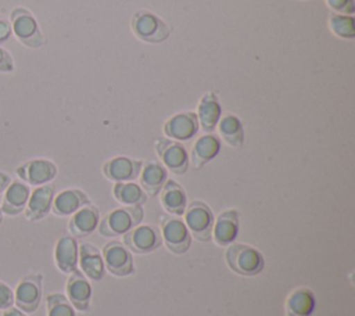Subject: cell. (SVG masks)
Wrapping results in <instances>:
<instances>
[{"label":"cell","instance_id":"1","mask_svg":"<svg viewBox=\"0 0 355 316\" xmlns=\"http://www.w3.org/2000/svg\"><path fill=\"white\" fill-rule=\"evenodd\" d=\"M225 261L232 272L245 277L257 276L265 267L263 255L255 247L243 243L229 244L225 251Z\"/></svg>","mask_w":355,"mask_h":316},{"label":"cell","instance_id":"2","mask_svg":"<svg viewBox=\"0 0 355 316\" xmlns=\"http://www.w3.org/2000/svg\"><path fill=\"white\" fill-rule=\"evenodd\" d=\"M144 218L143 207H121L110 211L98 222L97 230L107 238H115L125 234L132 227L140 225Z\"/></svg>","mask_w":355,"mask_h":316},{"label":"cell","instance_id":"3","mask_svg":"<svg viewBox=\"0 0 355 316\" xmlns=\"http://www.w3.org/2000/svg\"><path fill=\"white\" fill-rule=\"evenodd\" d=\"M130 28L139 40L150 44H159L171 35V28L159 17L147 10L135 12Z\"/></svg>","mask_w":355,"mask_h":316},{"label":"cell","instance_id":"4","mask_svg":"<svg viewBox=\"0 0 355 316\" xmlns=\"http://www.w3.org/2000/svg\"><path fill=\"white\" fill-rule=\"evenodd\" d=\"M184 225L187 226L193 238L208 243L212 240V227L215 216L212 209L202 201H191L184 209Z\"/></svg>","mask_w":355,"mask_h":316},{"label":"cell","instance_id":"5","mask_svg":"<svg viewBox=\"0 0 355 316\" xmlns=\"http://www.w3.org/2000/svg\"><path fill=\"white\" fill-rule=\"evenodd\" d=\"M161 237L166 248L175 255H183L191 245V234L179 216H164L161 219Z\"/></svg>","mask_w":355,"mask_h":316},{"label":"cell","instance_id":"6","mask_svg":"<svg viewBox=\"0 0 355 316\" xmlns=\"http://www.w3.org/2000/svg\"><path fill=\"white\" fill-rule=\"evenodd\" d=\"M155 151L168 172L173 175H184L189 169V154L180 141L168 137H158L155 140Z\"/></svg>","mask_w":355,"mask_h":316},{"label":"cell","instance_id":"7","mask_svg":"<svg viewBox=\"0 0 355 316\" xmlns=\"http://www.w3.org/2000/svg\"><path fill=\"white\" fill-rule=\"evenodd\" d=\"M11 29L15 33L17 39L31 49H39L44 44V37L40 32L37 21L25 8L12 10Z\"/></svg>","mask_w":355,"mask_h":316},{"label":"cell","instance_id":"8","mask_svg":"<svg viewBox=\"0 0 355 316\" xmlns=\"http://www.w3.org/2000/svg\"><path fill=\"white\" fill-rule=\"evenodd\" d=\"M101 255H103L104 266L111 274L116 277H125L135 273L132 252L121 241L118 240L108 241L103 247Z\"/></svg>","mask_w":355,"mask_h":316},{"label":"cell","instance_id":"9","mask_svg":"<svg viewBox=\"0 0 355 316\" xmlns=\"http://www.w3.org/2000/svg\"><path fill=\"white\" fill-rule=\"evenodd\" d=\"M123 244L133 254H150L161 247V231L153 225H137L123 234Z\"/></svg>","mask_w":355,"mask_h":316},{"label":"cell","instance_id":"10","mask_svg":"<svg viewBox=\"0 0 355 316\" xmlns=\"http://www.w3.org/2000/svg\"><path fill=\"white\" fill-rule=\"evenodd\" d=\"M42 274H29L18 283L14 292V302L18 309L32 313L39 308L42 299Z\"/></svg>","mask_w":355,"mask_h":316},{"label":"cell","instance_id":"11","mask_svg":"<svg viewBox=\"0 0 355 316\" xmlns=\"http://www.w3.org/2000/svg\"><path fill=\"white\" fill-rule=\"evenodd\" d=\"M198 121L197 115L193 111L179 112L172 115L164 123V133L168 139L175 141H187L198 133Z\"/></svg>","mask_w":355,"mask_h":316},{"label":"cell","instance_id":"12","mask_svg":"<svg viewBox=\"0 0 355 316\" xmlns=\"http://www.w3.org/2000/svg\"><path fill=\"white\" fill-rule=\"evenodd\" d=\"M143 166V161L133 159L129 157H114L104 162L103 173L104 176L114 182H133L139 177L140 169Z\"/></svg>","mask_w":355,"mask_h":316},{"label":"cell","instance_id":"13","mask_svg":"<svg viewBox=\"0 0 355 316\" xmlns=\"http://www.w3.org/2000/svg\"><path fill=\"white\" fill-rule=\"evenodd\" d=\"M18 176L33 186H43L49 182H51L57 175V166L49 161V159H31L25 164H22L17 169Z\"/></svg>","mask_w":355,"mask_h":316},{"label":"cell","instance_id":"14","mask_svg":"<svg viewBox=\"0 0 355 316\" xmlns=\"http://www.w3.org/2000/svg\"><path fill=\"white\" fill-rule=\"evenodd\" d=\"M239 212L236 209H225L222 211L212 227V240L219 247H227L229 244L234 243L239 234Z\"/></svg>","mask_w":355,"mask_h":316},{"label":"cell","instance_id":"15","mask_svg":"<svg viewBox=\"0 0 355 316\" xmlns=\"http://www.w3.org/2000/svg\"><path fill=\"white\" fill-rule=\"evenodd\" d=\"M67 298L73 308L80 312H86L92 301V286L87 277L80 270H73L69 273L67 286Z\"/></svg>","mask_w":355,"mask_h":316},{"label":"cell","instance_id":"16","mask_svg":"<svg viewBox=\"0 0 355 316\" xmlns=\"http://www.w3.org/2000/svg\"><path fill=\"white\" fill-rule=\"evenodd\" d=\"M198 126L205 133H212L222 116V107L218 96L214 91H207L197 105Z\"/></svg>","mask_w":355,"mask_h":316},{"label":"cell","instance_id":"17","mask_svg":"<svg viewBox=\"0 0 355 316\" xmlns=\"http://www.w3.org/2000/svg\"><path fill=\"white\" fill-rule=\"evenodd\" d=\"M100 222V211L93 204H86L72 213L68 229L73 237L83 238L92 234Z\"/></svg>","mask_w":355,"mask_h":316},{"label":"cell","instance_id":"18","mask_svg":"<svg viewBox=\"0 0 355 316\" xmlns=\"http://www.w3.org/2000/svg\"><path fill=\"white\" fill-rule=\"evenodd\" d=\"M78 263L80 266V272L87 279L93 281H100L104 277L105 266H104L103 255L96 245L90 243H82L79 245Z\"/></svg>","mask_w":355,"mask_h":316},{"label":"cell","instance_id":"19","mask_svg":"<svg viewBox=\"0 0 355 316\" xmlns=\"http://www.w3.org/2000/svg\"><path fill=\"white\" fill-rule=\"evenodd\" d=\"M159 194L162 208L173 216H182L187 207V195L184 188L175 180L166 179Z\"/></svg>","mask_w":355,"mask_h":316},{"label":"cell","instance_id":"20","mask_svg":"<svg viewBox=\"0 0 355 316\" xmlns=\"http://www.w3.org/2000/svg\"><path fill=\"white\" fill-rule=\"evenodd\" d=\"M220 151V140L212 134L205 133L196 140L190 151V162L194 169L204 168Z\"/></svg>","mask_w":355,"mask_h":316},{"label":"cell","instance_id":"21","mask_svg":"<svg viewBox=\"0 0 355 316\" xmlns=\"http://www.w3.org/2000/svg\"><path fill=\"white\" fill-rule=\"evenodd\" d=\"M79 247L73 236H62L54 248V261L62 273H72L78 269Z\"/></svg>","mask_w":355,"mask_h":316},{"label":"cell","instance_id":"22","mask_svg":"<svg viewBox=\"0 0 355 316\" xmlns=\"http://www.w3.org/2000/svg\"><path fill=\"white\" fill-rule=\"evenodd\" d=\"M54 198V187L51 184H43L33 190L25 207V215L29 220L43 219L50 211Z\"/></svg>","mask_w":355,"mask_h":316},{"label":"cell","instance_id":"23","mask_svg":"<svg viewBox=\"0 0 355 316\" xmlns=\"http://www.w3.org/2000/svg\"><path fill=\"white\" fill-rule=\"evenodd\" d=\"M168 179V170L158 161L143 162L139 173L140 187L147 195H157Z\"/></svg>","mask_w":355,"mask_h":316},{"label":"cell","instance_id":"24","mask_svg":"<svg viewBox=\"0 0 355 316\" xmlns=\"http://www.w3.org/2000/svg\"><path fill=\"white\" fill-rule=\"evenodd\" d=\"M86 204H90V200L85 191L79 188H67L54 195L51 211L57 216H71Z\"/></svg>","mask_w":355,"mask_h":316},{"label":"cell","instance_id":"25","mask_svg":"<svg viewBox=\"0 0 355 316\" xmlns=\"http://www.w3.org/2000/svg\"><path fill=\"white\" fill-rule=\"evenodd\" d=\"M29 195H31V191L28 184H25L21 180L11 182L4 190V197L0 208L1 212L7 215H17L22 212L26 207Z\"/></svg>","mask_w":355,"mask_h":316},{"label":"cell","instance_id":"26","mask_svg":"<svg viewBox=\"0 0 355 316\" xmlns=\"http://www.w3.org/2000/svg\"><path fill=\"white\" fill-rule=\"evenodd\" d=\"M316 301L311 288L298 287L293 290L286 298L287 316H311L315 309Z\"/></svg>","mask_w":355,"mask_h":316},{"label":"cell","instance_id":"27","mask_svg":"<svg viewBox=\"0 0 355 316\" xmlns=\"http://www.w3.org/2000/svg\"><path fill=\"white\" fill-rule=\"evenodd\" d=\"M218 132L222 137V140L233 147V148H241L244 144V126L239 116L233 114H227L225 116H220L218 125Z\"/></svg>","mask_w":355,"mask_h":316},{"label":"cell","instance_id":"28","mask_svg":"<svg viewBox=\"0 0 355 316\" xmlns=\"http://www.w3.org/2000/svg\"><path fill=\"white\" fill-rule=\"evenodd\" d=\"M114 198L123 207H141L147 201V194L140 184L133 182H118L112 186Z\"/></svg>","mask_w":355,"mask_h":316},{"label":"cell","instance_id":"29","mask_svg":"<svg viewBox=\"0 0 355 316\" xmlns=\"http://www.w3.org/2000/svg\"><path fill=\"white\" fill-rule=\"evenodd\" d=\"M329 29L333 35H336L340 39H354L355 37V26H354V18L349 15L343 14H330L329 17Z\"/></svg>","mask_w":355,"mask_h":316},{"label":"cell","instance_id":"30","mask_svg":"<svg viewBox=\"0 0 355 316\" xmlns=\"http://www.w3.org/2000/svg\"><path fill=\"white\" fill-rule=\"evenodd\" d=\"M47 316H75V309L68 298L60 292L49 294L46 298Z\"/></svg>","mask_w":355,"mask_h":316},{"label":"cell","instance_id":"31","mask_svg":"<svg viewBox=\"0 0 355 316\" xmlns=\"http://www.w3.org/2000/svg\"><path fill=\"white\" fill-rule=\"evenodd\" d=\"M324 3L334 14L349 15L355 11L352 0H324Z\"/></svg>","mask_w":355,"mask_h":316},{"label":"cell","instance_id":"32","mask_svg":"<svg viewBox=\"0 0 355 316\" xmlns=\"http://www.w3.org/2000/svg\"><path fill=\"white\" fill-rule=\"evenodd\" d=\"M14 304V292L3 281H0V309L11 308Z\"/></svg>","mask_w":355,"mask_h":316},{"label":"cell","instance_id":"33","mask_svg":"<svg viewBox=\"0 0 355 316\" xmlns=\"http://www.w3.org/2000/svg\"><path fill=\"white\" fill-rule=\"evenodd\" d=\"M14 69V61L10 53L0 47V72H10Z\"/></svg>","mask_w":355,"mask_h":316},{"label":"cell","instance_id":"34","mask_svg":"<svg viewBox=\"0 0 355 316\" xmlns=\"http://www.w3.org/2000/svg\"><path fill=\"white\" fill-rule=\"evenodd\" d=\"M10 35H11V25L7 21L0 19V44L8 40Z\"/></svg>","mask_w":355,"mask_h":316},{"label":"cell","instance_id":"35","mask_svg":"<svg viewBox=\"0 0 355 316\" xmlns=\"http://www.w3.org/2000/svg\"><path fill=\"white\" fill-rule=\"evenodd\" d=\"M3 316H26V315L18 308H7V309H4Z\"/></svg>","mask_w":355,"mask_h":316},{"label":"cell","instance_id":"36","mask_svg":"<svg viewBox=\"0 0 355 316\" xmlns=\"http://www.w3.org/2000/svg\"><path fill=\"white\" fill-rule=\"evenodd\" d=\"M10 183H11L10 176L6 175V173H3V172H0V193L4 191L6 187H7Z\"/></svg>","mask_w":355,"mask_h":316},{"label":"cell","instance_id":"37","mask_svg":"<svg viewBox=\"0 0 355 316\" xmlns=\"http://www.w3.org/2000/svg\"><path fill=\"white\" fill-rule=\"evenodd\" d=\"M1 220H3V213H1V209H0V223H1Z\"/></svg>","mask_w":355,"mask_h":316}]
</instances>
